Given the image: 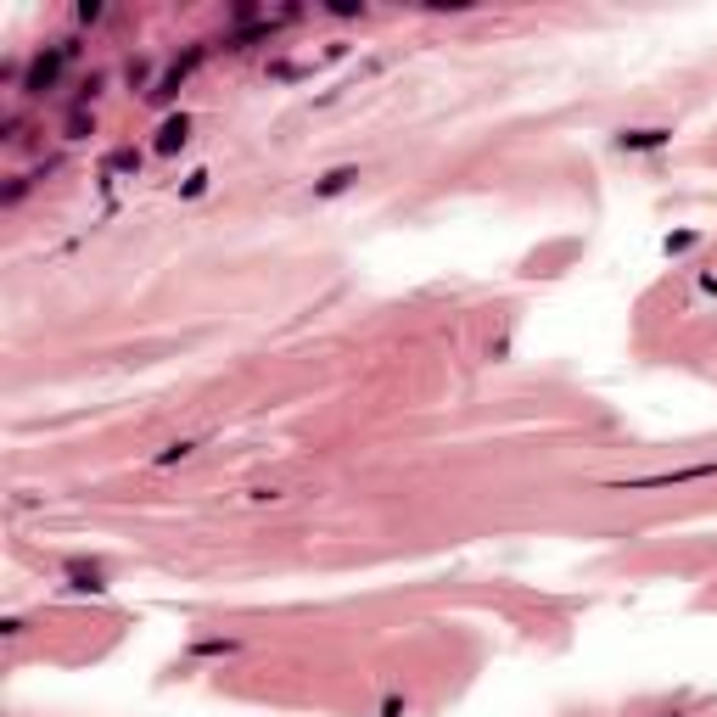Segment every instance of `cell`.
Returning <instances> with one entry per match:
<instances>
[{
  "mask_svg": "<svg viewBox=\"0 0 717 717\" xmlns=\"http://www.w3.org/2000/svg\"><path fill=\"white\" fill-rule=\"evenodd\" d=\"M85 57V40L79 34H62V40H51V45H40L29 57V68H23V85H17V96L29 101H45V96H57L62 90V79H68V68Z\"/></svg>",
  "mask_w": 717,
  "mask_h": 717,
  "instance_id": "cell-1",
  "label": "cell"
},
{
  "mask_svg": "<svg viewBox=\"0 0 717 717\" xmlns=\"http://www.w3.org/2000/svg\"><path fill=\"white\" fill-rule=\"evenodd\" d=\"M695 482H717V460H695L678 471H645V477H605L600 493H667V488H695Z\"/></svg>",
  "mask_w": 717,
  "mask_h": 717,
  "instance_id": "cell-2",
  "label": "cell"
},
{
  "mask_svg": "<svg viewBox=\"0 0 717 717\" xmlns=\"http://www.w3.org/2000/svg\"><path fill=\"white\" fill-rule=\"evenodd\" d=\"M667 146H673V124H633L611 135V152H622V157H656Z\"/></svg>",
  "mask_w": 717,
  "mask_h": 717,
  "instance_id": "cell-3",
  "label": "cell"
},
{
  "mask_svg": "<svg viewBox=\"0 0 717 717\" xmlns=\"http://www.w3.org/2000/svg\"><path fill=\"white\" fill-rule=\"evenodd\" d=\"M62 589L68 594H107L113 589V572L101 561H62Z\"/></svg>",
  "mask_w": 717,
  "mask_h": 717,
  "instance_id": "cell-4",
  "label": "cell"
},
{
  "mask_svg": "<svg viewBox=\"0 0 717 717\" xmlns=\"http://www.w3.org/2000/svg\"><path fill=\"white\" fill-rule=\"evenodd\" d=\"M359 180H365V169H359V163H337V169H320V174L309 180V197H314V202H337V197H348Z\"/></svg>",
  "mask_w": 717,
  "mask_h": 717,
  "instance_id": "cell-5",
  "label": "cell"
},
{
  "mask_svg": "<svg viewBox=\"0 0 717 717\" xmlns=\"http://www.w3.org/2000/svg\"><path fill=\"white\" fill-rule=\"evenodd\" d=\"M191 113H169L163 124H157V135H152V157H174V152H185L191 146Z\"/></svg>",
  "mask_w": 717,
  "mask_h": 717,
  "instance_id": "cell-6",
  "label": "cell"
},
{
  "mask_svg": "<svg viewBox=\"0 0 717 717\" xmlns=\"http://www.w3.org/2000/svg\"><path fill=\"white\" fill-rule=\"evenodd\" d=\"M157 73H163V68H157L152 57H129V62H124V85L135 90V96H141V101H146V96H152V90H157Z\"/></svg>",
  "mask_w": 717,
  "mask_h": 717,
  "instance_id": "cell-7",
  "label": "cell"
},
{
  "mask_svg": "<svg viewBox=\"0 0 717 717\" xmlns=\"http://www.w3.org/2000/svg\"><path fill=\"white\" fill-rule=\"evenodd\" d=\"M96 129H101L96 107H68V118H62V141H68V146H79V141H90Z\"/></svg>",
  "mask_w": 717,
  "mask_h": 717,
  "instance_id": "cell-8",
  "label": "cell"
},
{
  "mask_svg": "<svg viewBox=\"0 0 717 717\" xmlns=\"http://www.w3.org/2000/svg\"><path fill=\"white\" fill-rule=\"evenodd\" d=\"M225 656H241V639H225V633L191 639V661H225Z\"/></svg>",
  "mask_w": 717,
  "mask_h": 717,
  "instance_id": "cell-9",
  "label": "cell"
},
{
  "mask_svg": "<svg viewBox=\"0 0 717 717\" xmlns=\"http://www.w3.org/2000/svg\"><path fill=\"white\" fill-rule=\"evenodd\" d=\"M34 185H40V180H34V169H23V174H6V185H0V208H6V213H17L23 202L34 197Z\"/></svg>",
  "mask_w": 717,
  "mask_h": 717,
  "instance_id": "cell-10",
  "label": "cell"
},
{
  "mask_svg": "<svg viewBox=\"0 0 717 717\" xmlns=\"http://www.w3.org/2000/svg\"><path fill=\"white\" fill-rule=\"evenodd\" d=\"M107 85H113V73H107V68H90L85 79H79V90H73L68 107H96V101L107 96Z\"/></svg>",
  "mask_w": 717,
  "mask_h": 717,
  "instance_id": "cell-11",
  "label": "cell"
},
{
  "mask_svg": "<svg viewBox=\"0 0 717 717\" xmlns=\"http://www.w3.org/2000/svg\"><path fill=\"white\" fill-rule=\"evenodd\" d=\"M197 449H202L197 437H174V443H163V449L152 454V465H157V471H169V465H185Z\"/></svg>",
  "mask_w": 717,
  "mask_h": 717,
  "instance_id": "cell-12",
  "label": "cell"
},
{
  "mask_svg": "<svg viewBox=\"0 0 717 717\" xmlns=\"http://www.w3.org/2000/svg\"><path fill=\"white\" fill-rule=\"evenodd\" d=\"M0 141H6V146H23V141H29V107H12V113L0 118Z\"/></svg>",
  "mask_w": 717,
  "mask_h": 717,
  "instance_id": "cell-13",
  "label": "cell"
},
{
  "mask_svg": "<svg viewBox=\"0 0 717 717\" xmlns=\"http://www.w3.org/2000/svg\"><path fill=\"white\" fill-rule=\"evenodd\" d=\"M118 174H141V152H135V146H118V152L107 157L101 180H118Z\"/></svg>",
  "mask_w": 717,
  "mask_h": 717,
  "instance_id": "cell-14",
  "label": "cell"
},
{
  "mask_svg": "<svg viewBox=\"0 0 717 717\" xmlns=\"http://www.w3.org/2000/svg\"><path fill=\"white\" fill-rule=\"evenodd\" d=\"M101 23H113V12H107L101 0H79V6H73V29H101Z\"/></svg>",
  "mask_w": 717,
  "mask_h": 717,
  "instance_id": "cell-15",
  "label": "cell"
},
{
  "mask_svg": "<svg viewBox=\"0 0 717 717\" xmlns=\"http://www.w3.org/2000/svg\"><path fill=\"white\" fill-rule=\"evenodd\" d=\"M208 191H213V174H208V169H191V174L180 180V202H202Z\"/></svg>",
  "mask_w": 717,
  "mask_h": 717,
  "instance_id": "cell-16",
  "label": "cell"
},
{
  "mask_svg": "<svg viewBox=\"0 0 717 717\" xmlns=\"http://www.w3.org/2000/svg\"><path fill=\"white\" fill-rule=\"evenodd\" d=\"M325 17H337V23H359V17H370V6H353V0H337V6H325Z\"/></svg>",
  "mask_w": 717,
  "mask_h": 717,
  "instance_id": "cell-17",
  "label": "cell"
},
{
  "mask_svg": "<svg viewBox=\"0 0 717 717\" xmlns=\"http://www.w3.org/2000/svg\"><path fill=\"white\" fill-rule=\"evenodd\" d=\"M309 62H269V79H309Z\"/></svg>",
  "mask_w": 717,
  "mask_h": 717,
  "instance_id": "cell-18",
  "label": "cell"
},
{
  "mask_svg": "<svg viewBox=\"0 0 717 717\" xmlns=\"http://www.w3.org/2000/svg\"><path fill=\"white\" fill-rule=\"evenodd\" d=\"M661 247H667V253H689V247H695V230H678V236H667Z\"/></svg>",
  "mask_w": 717,
  "mask_h": 717,
  "instance_id": "cell-19",
  "label": "cell"
},
{
  "mask_svg": "<svg viewBox=\"0 0 717 717\" xmlns=\"http://www.w3.org/2000/svg\"><path fill=\"white\" fill-rule=\"evenodd\" d=\"M247 499H253V505H281L286 493H281V488H253V493H247Z\"/></svg>",
  "mask_w": 717,
  "mask_h": 717,
  "instance_id": "cell-20",
  "label": "cell"
},
{
  "mask_svg": "<svg viewBox=\"0 0 717 717\" xmlns=\"http://www.w3.org/2000/svg\"><path fill=\"white\" fill-rule=\"evenodd\" d=\"M404 706H409L404 695H387V706H381V717H398V712H404Z\"/></svg>",
  "mask_w": 717,
  "mask_h": 717,
  "instance_id": "cell-21",
  "label": "cell"
},
{
  "mask_svg": "<svg viewBox=\"0 0 717 717\" xmlns=\"http://www.w3.org/2000/svg\"><path fill=\"white\" fill-rule=\"evenodd\" d=\"M667 717H684V712H667Z\"/></svg>",
  "mask_w": 717,
  "mask_h": 717,
  "instance_id": "cell-22",
  "label": "cell"
}]
</instances>
